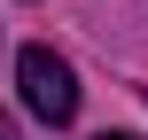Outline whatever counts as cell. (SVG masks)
<instances>
[{"mask_svg":"<svg viewBox=\"0 0 148 140\" xmlns=\"http://www.w3.org/2000/svg\"><path fill=\"white\" fill-rule=\"evenodd\" d=\"M16 86H23V109L39 125H70L78 117V78H70V62L55 47H23L16 55Z\"/></svg>","mask_w":148,"mask_h":140,"instance_id":"obj_1","label":"cell"},{"mask_svg":"<svg viewBox=\"0 0 148 140\" xmlns=\"http://www.w3.org/2000/svg\"><path fill=\"white\" fill-rule=\"evenodd\" d=\"M101 140H140V132H101Z\"/></svg>","mask_w":148,"mask_h":140,"instance_id":"obj_2","label":"cell"},{"mask_svg":"<svg viewBox=\"0 0 148 140\" xmlns=\"http://www.w3.org/2000/svg\"><path fill=\"white\" fill-rule=\"evenodd\" d=\"M0 140H16V132H8V125H0Z\"/></svg>","mask_w":148,"mask_h":140,"instance_id":"obj_3","label":"cell"}]
</instances>
